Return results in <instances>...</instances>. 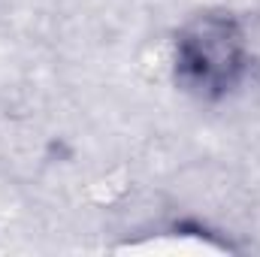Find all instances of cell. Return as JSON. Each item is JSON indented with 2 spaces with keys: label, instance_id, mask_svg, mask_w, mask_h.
<instances>
[{
  "label": "cell",
  "instance_id": "6da1fadb",
  "mask_svg": "<svg viewBox=\"0 0 260 257\" xmlns=\"http://www.w3.org/2000/svg\"><path fill=\"white\" fill-rule=\"evenodd\" d=\"M167 64L173 85L197 103L215 106L251 82L239 43L236 9H203L188 15L170 37Z\"/></svg>",
  "mask_w": 260,
  "mask_h": 257
},
{
  "label": "cell",
  "instance_id": "7a4b0ae2",
  "mask_svg": "<svg viewBox=\"0 0 260 257\" xmlns=\"http://www.w3.org/2000/svg\"><path fill=\"white\" fill-rule=\"evenodd\" d=\"M236 27H239V43H242V55L248 64V76L260 79V6L236 12Z\"/></svg>",
  "mask_w": 260,
  "mask_h": 257
}]
</instances>
